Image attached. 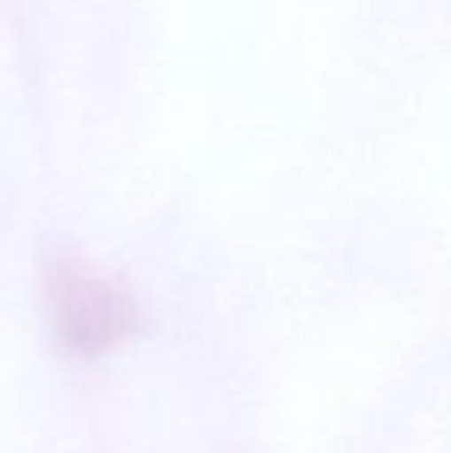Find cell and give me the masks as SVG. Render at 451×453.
Listing matches in <instances>:
<instances>
[{"label": "cell", "instance_id": "6da1fadb", "mask_svg": "<svg viewBox=\"0 0 451 453\" xmlns=\"http://www.w3.org/2000/svg\"><path fill=\"white\" fill-rule=\"evenodd\" d=\"M47 309L56 340L81 358H103L139 327V309L124 287L72 263L50 269Z\"/></svg>", "mask_w": 451, "mask_h": 453}]
</instances>
